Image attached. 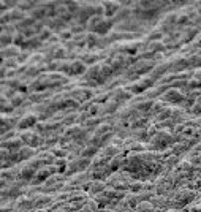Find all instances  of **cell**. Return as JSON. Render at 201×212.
<instances>
[{"label":"cell","instance_id":"cell-38","mask_svg":"<svg viewBox=\"0 0 201 212\" xmlns=\"http://www.w3.org/2000/svg\"><path fill=\"white\" fill-rule=\"evenodd\" d=\"M161 38H163V32H161L160 29H155V30H152L147 35V40H149V43H154V41H160Z\"/></svg>","mask_w":201,"mask_h":212},{"label":"cell","instance_id":"cell-4","mask_svg":"<svg viewBox=\"0 0 201 212\" xmlns=\"http://www.w3.org/2000/svg\"><path fill=\"white\" fill-rule=\"evenodd\" d=\"M155 65L154 63V60H139V62L136 65H133L132 68H128V73H132V75H146V73H152L154 68H155Z\"/></svg>","mask_w":201,"mask_h":212},{"label":"cell","instance_id":"cell-26","mask_svg":"<svg viewBox=\"0 0 201 212\" xmlns=\"http://www.w3.org/2000/svg\"><path fill=\"white\" fill-rule=\"evenodd\" d=\"M130 16H132V10H128V8H124V7H122V8L119 10V13H117V14L114 16V18H113V21L116 22L117 25H119V24H122V22H127Z\"/></svg>","mask_w":201,"mask_h":212},{"label":"cell","instance_id":"cell-27","mask_svg":"<svg viewBox=\"0 0 201 212\" xmlns=\"http://www.w3.org/2000/svg\"><path fill=\"white\" fill-rule=\"evenodd\" d=\"M29 16H30L32 19H35V21H46V18H48V11L44 10V8L41 7V3H40L33 11H30Z\"/></svg>","mask_w":201,"mask_h":212},{"label":"cell","instance_id":"cell-52","mask_svg":"<svg viewBox=\"0 0 201 212\" xmlns=\"http://www.w3.org/2000/svg\"><path fill=\"white\" fill-rule=\"evenodd\" d=\"M100 114H102V108H100L98 105H92L90 109H89V116L90 117H98Z\"/></svg>","mask_w":201,"mask_h":212},{"label":"cell","instance_id":"cell-12","mask_svg":"<svg viewBox=\"0 0 201 212\" xmlns=\"http://www.w3.org/2000/svg\"><path fill=\"white\" fill-rule=\"evenodd\" d=\"M122 8V3L119 2H103V10H105V18L113 19L114 16L119 13V10Z\"/></svg>","mask_w":201,"mask_h":212},{"label":"cell","instance_id":"cell-43","mask_svg":"<svg viewBox=\"0 0 201 212\" xmlns=\"http://www.w3.org/2000/svg\"><path fill=\"white\" fill-rule=\"evenodd\" d=\"M27 41V38H25V35H24V33H16V35H14V40H13V44H14V46H18L19 49L22 48V46H24V43Z\"/></svg>","mask_w":201,"mask_h":212},{"label":"cell","instance_id":"cell-11","mask_svg":"<svg viewBox=\"0 0 201 212\" xmlns=\"http://www.w3.org/2000/svg\"><path fill=\"white\" fill-rule=\"evenodd\" d=\"M44 22V25H46V29L49 30H52V32H64L65 30V27H67V22L62 21L60 18H52V19H46V21H43Z\"/></svg>","mask_w":201,"mask_h":212},{"label":"cell","instance_id":"cell-50","mask_svg":"<svg viewBox=\"0 0 201 212\" xmlns=\"http://www.w3.org/2000/svg\"><path fill=\"white\" fill-rule=\"evenodd\" d=\"M177 161H179V158H177L176 157V155H171V157L170 158H166L165 161H163V166H165V168H173V166H174L176 163H177Z\"/></svg>","mask_w":201,"mask_h":212},{"label":"cell","instance_id":"cell-34","mask_svg":"<svg viewBox=\"0 0 201 212\" xmlns=\"http://www.w3.org/2000/svg\"><path fill=\"white\" fill-rule=\"evenodd\" d=\"M117 108H119V103H116V102H108L106 105H103V108H102V114H114Z\"/></svg>","mask_w":201,"mask_h":212},{"label":"cell","instance_id":"cell-36","mask_svg":"<svg viewBox=\"0 0 201 212\" xmlns=\"http://www.w3.org/2000/svg\"><path fill=\"white\" fill-rule=\"evenodd\" d=\"M100 41L102 40H100V37L97 33H90V32L87 33V48H95L100 44Z\"/></svg>","mask_w":201,"mask_h":212},{"label":"cell","instance_id":"cell-44","mask_svg":"<svg viewBox=\"0 0 201 212\" xmlns=\"http://www.w3.org/2000/svg\"><path fill=\"white\" fill-rule=\"evenodd\" d=\"M152 211H154V206L150 201H143L136 208V212H152Z\"/></svg>","mask_w":201,"mask_h":212},{"label":"cell","instance_id":"cell-41","mask_svg":"<svg viewBox=\"0 0 201 212\" xmlns=\"http://www.w3.org/2000/svg\"><path fill=\"white\" fill-rule=\"evenodd\" d=\"M165 109H166V108H165V102H155V103H154L152 111L149 113V116H150V114H154L155 117H157V116L161 113V111H165Z\"/></svg>","mask_w":201,"mask_h":212},{"label":"cell","instance_id":"cell-28","mask_svg":"<svg viewBox=\"0 0 201 212\" xmlns=\"http://www.w3.org/2000/svg\"><path fill=\"white\" fill-rule=\"evenodd\" d=\"M41 44L43 41L40 40L38 37H33V38H29L25 43H24V46H22L21 49L22 51H29V49H38V48H41Z\"/></svg>","mask_w":201,"mask_h":212},{"label":"cell","instance_id":"cell-51","mask_svg":"<svg viewBox=\"0 0 201 212\" xmlns=\"http://www.w3.org/2000/svg\"><path fill=\"white\" fill-rule=\"evenodd\" d=\"M190 113L193 114V116H201V97H198V100H197V103H195V106L190 109Z\"/></svg>","mask_w":201,"mask_h":212},{"label":"cell","instance_id":"cell-46","mask_svg":"<svg viewBox=\"0 0 201 212\" xmlns=\"http://www.w3.org/2000/svg\"><path fill=\"white\" fill-rule=\"evenodd\" d=\"M59 38H60V41H65V43H68V41H73V38H75V35L70 32V29L68 30H64V32H60L59 33Z\"/></svg>","mask_w":201,"mask_h":212},{"label":"cell","instance_id":"cell-49","mask_svg":"<svg viewBox=\"0 0 201 212\" xmlns=\"http://www.w3.org/2000/svg\"><path fill=\"white\" fill-rule=\"evenodd\" d=\"M38 38H40V40L44 43V41H48L49 43V40H51L52 38V30H49V29H44L40 35H38Z\"/></svg>","mask_w":201,"mask_h":212},{"label":"cell","instance_id":"cell-59","mask_svg":"<svg viewBox=\"0 0 201 212\" xmlns=\"http://www.w3.org/2000/svg\"><path fill=\"white\" fill-rule=\"evenodd\" d=\"M200 54H201V52H200Z\"/></svg>","mask_w":201,"mask_h":212},{"label":"cell","instance_id":"cell-25","mask_svg":"<svg viewBox=\"0 0 201 212\" xmlns=\"http://www.w3.org/2000/svg\"><path fill=\"white\" fill-rule=\"evenodd\" d=\"M57 18H60L62 21H65L67 24H68V22H71L75 19V16L68 11V8L65 7V3H60L59 8H57Z\"/></svg>","mask_w":201,"mask_h":212},{"label":"cell","instance_id":"cell-29","mask_svg":"<svg viewBox=\"0 0 201 212\" xmlns=\"http://www.w3.org/2000/svg\"><path fill=\"white\" fill-rule=\"evenodd\" d=\"M10 18H11V22H13V24H18V22L24 21L27 18V14L22 10L14 8V10H10Z\"/></svg>","mask_w":201,"mask_h":212},{"label":"cell","instance_id":"cell-24","mask_svg":"<svg viewBox=\"0 0 201 212\" xmlns=\"http://www.w3.org/2000/svg\"><path fill=\"white\" fill-rule=\"evenodd\" d=\"M127 90L130 92V93H136V95H144V93H146L149 89L146 87V84H144V82L139 79L138 82H133V84H130L127 87Z\"/></svg>","mask_w":201,"mask_h":212},{"label":"cell","instance_id":"cell-48","mask_svg":"<svg viewBox=\"0 0 201 212\" xmlns=\"http://www.w3.org/2000/svg\"><path fill=\"white\" fill-rule=\"evenodd\" d=\"M24 103H25V97L21 95V93H18L14 98H11V105H13L14 108H19V106H22Z\"/></svg>","mask_w":201,"mask_h":212},{"label":"cell","instance_id":"cell-20","mask_svg":"<svg viewBox=\"0 0 201 212\" xmlns=\"http://www.w3.org/2000/svg\"><path fill=\"white\" fill-rule=\"evenodd\" d=\"M122 150L124 149H119L117 146H113V144H109V146H106L102 152H100V157H105L108 160H113L114 157H117L119 154H122Z\"/></svg>","mask_w":201,"mask_h":212},{"label":"cell","instance_id":"cell-7","mask_svg":"<svg viewBox=\"0 0 201 212\" xmlns=\"http://www.w3.org/2000/svg\"><path fill=\"white\" fill-rule=\"evenodd\" d=\"M177 18H179V16H177L176 13H170V14H166L165 16V19L160 22V27L158 29L163 32V33H171L174 32V27H177Z\"/></svg>","mask_w":201,"mask_h":212},{"label":"cell","instance_id":"cell-33","mask_svg":"<svg viewBox=\"0 0 201 212\" xmlns=\"http://www.w3.org/2000/svg\"><path fill=\"white\" fill-rule=\"evenodd\" d=\"M37 154V150H33L32 147H22L21 150H19V155H21V161L22 160H32V157Z\"/></svg>","mask_w":201,"mask_h":212},{"label":"cell","instance_id":"cell-57","mask_svg":"<svg viewBox=\"0 0 201 212\" xmlns=\"http://www.w3.org/2000/svg\"><path fill=\"white\" fill-rule=\"evenodd\" d=\"M152 212H166V211H163V209H157V208H154V211Z\"/></svg>","mask_w":201,"mask_h":212},{"label":"cell","instance_id":"cell-39","mask_svg":"<svg viewBox=\"0 0 201 212\" xmlns=\"http://www.w3.org/2000/svg\"><path fill=\"white\" fill-rule=\"evenodd\" d=\"M13 40H14L13 35H8V33H2V37H0V44H2V49L11 46V44H13Z\"/></svg>","mask_w":201,"mask_h":212},{"label":"cell","instance_id":"cell-18","mask_svg":"<svg viewBox=\"0 0 201 212\" xmlns=\"http://www.w3.org/2000/svg\"><path fill=\"white\" fill-rule=\"evenodd\" d=\"M150 203H152L154 208L163 209V211H166L168 208H171V201H168V198H166V196H161V195L152 196V198H150Z\"/></svg>","mask_w":201,"mask_h":212},{"label":"cell","instance_id":"cell-3","mask_svg":"<svg viewBox=\"0 0 201 212\" xmlns=\"http://www.w3.org/2000/svg\"><path fill=\"white\" fill-rule=\"evenodd\" d=\"M195 198V192L193 190H179L174 195V201L171 203V208L174 209H182L185 204H188Z\"/></svg>","mask_w":201,"mask_h":212},{"label":"cell","instance_id":"cell-6","mask_svg":"<svg viewBox=\"0 0 201 212\" xmlns=\"http://www.w3.org/2000/svg\"><path fill=\"white\" fill-rule=\"evenodd\" d=\"M161 102L170 103V105H176V106H182V103L185 102V95H184L181 90L170 89L165 95H161Z\"/></svg>","mask_w":201,"mask_h":212},{"label":"cell","instance_id":"cell-56","mask_svg":"<svg viewBox=\"0 0 201 212\" xmlns=\"http://www.w3.org/2000/svg\"><path fill=\"white\" fill-rule=\"evenodd\" d=\"M188 212H201V206H195V208H192Z\"/></svg>","mask_w":201,"mask_h":212},{"label":"cell","instance_id":"cell-5","mask_svg":"<svg viewBox=\"0 0 201 212\" xmlns=\"http://www.w3.org/2000/svg\"><path fill=\"white\" fill-rule=\"evenodd\" d=\"M22 139V143L25 144L27 147H40L44 144V138H41L38 133L35 131H25V133H22V135L19 136Z\"/></svg>","mask_w":201,"mask_h":212},{"label":"cell","instance_id":"cell-35","mask_svg":"<svg viewBox=\"0 0 201 212\" xmlns=\"http://www.w3.org/2000/svg\"><path fill=\"white\" fill-rule=\"evenodd\" d=\"M75 122H78V113H70V114H65V117L62 119V125L73 127Z\"/></svg>","mask_w":201,"mask_h":212},{"label":"cell","instance_id":"cell-54","mask_svg":"<svg viewBox=\"0 0 201 212\" xmlns=\"http://www.w3.org/2000/svg\"><path fill=\"white\" fill-rule=\"evenodd\" d=\"M86 125L87 127H100L102 125V119H98V117H90V119H89L87 122H86Z\"/></svg>","mask_w":201,"mask_h":212},{"label":"cell","instance_id":"cell-17","mask_svg":"<svg viewBox=\"0 0 201 212\" xmlns=\"http://www.w3.org/2000/svg\"><path fill=\"white\" fill-rule=\"evenodd\" d=\"M187 68H190V63H188V59H177L171 62V73L179 75L187 71Z\"/></svg>","mask_w":201,"mask_h":212},{"label":"cell","instance_id":"cell-1","mask_svg":"<svg viewBox=\"0 0 201 212\" xmlns=\"http://www.w3.org/2000/svg\"><path fill=\"white\" fill-rule=\"evenodd\" d=\"M176 143H179L177 136L171 135V133H168V131H158L157 135L150 139V144H152L154 150H161V149L168 147V146H171V144H176Z\"/></svg>","mask_w":201,"mask_h":212},{"label":"cell","instance_id":"cell-9","mask_svg":"<svg viewBox=\"0 0 201 212\" xmlns=\"http://www.w3.org/2000/svg\"><path fill=\"white\" fill-rule=\"evenodd\" d=\"M82 187H84V192H89L93 196H98V195H102L106 190V184L103 181H89Z\"/></svg>","mask_w":201,"mask_h":212},{"label":"cell","instance_id":"cell-42","mask_svg":"<svg viewBox=\"0 0 201 212\" xmlns=\"http://www.w3.org/2000/svg\"><path fill=\"white\" fill-rule=\"evenodd\" d=\"M87 29L86 25H82V24H71L70 25V32L73 33V35H82V33H84V30Z\"/></svg>","mask_w":201,"mask_h":212},{"label":"cell","instance_id":"cell-58","mask_svg":"<svg viewBox=\"0 0 201 212\" xmlns=\"http://www.w3.org/2000/svg\"><path fill=\"white\" fill-rule=\"evenodd\" d=\"M35 212H46V211H41V209H37Z\"/></svg>","mask_w":201,"mask_h":212},{"label":"cell","instance_id":"cell-19","mask_svg":"<svg viewBox=\"0 0 201 212\" xmlns=\"http://www.w3.org/2000/svg\"><path fill=\"white\" fill-rule=\"evenodd\" d=\"M133 93H130L128 90H124V89L117 87L114 92H111V98H113V102L116 103H120V102H125V100H130Z\"/></svg>","mask_w":201,"mask_h":212},{"label":"cell","instance_id":"cell-31","mask_svg":"<svg viewBox=\"0 0 201 212\" xmlns=\"http://www.w3.org/2000/svg\"><path fill=\"white\" fill-rule=\"evenodd\" d=\"M98 150H100V149L93 147V146H86V147L81 149L79 157H84V158H90V160H92V157H95V155L98 154Z\"/></svg>","mask_w":201,"mask_h":212},{"label":"cell","instance_id":"cell-53","mask_svg":"<svg viewBox=\"0 0 201 212\" xmlns=\"http://www.w3.org/2000/svg\"><path fill=\"white\" fill-rule=\"evenodd\" d=\"M2 65L5 68H16L19 65V62H18V59H10V60H3Z\"/></svg>","mask_w":201,"mask_h":212},{"label":"cell","instance_id":"cell-15","mask_svg":"<svg viewBox=\"0 0 201 212\" xmlns=\"http://www.w3.org/2000/svg\"><path fill=\"white\" fill-rule=\"evenodd\" d=\"M38 117L35 114H25V116H22L19 122H18V128L19 130H27V128H30L33 125H37L38 124Z\"/></svg>","mask_w":201,"mask_h":212},{"label":"cell","instance_id":"cell-23","mask_svg":"<svg viewBox=\"0 0 201 212\" xmlns=\"http://www.w3.org/2000/svg\"><path fill=\"white\" fill-rule=\"evenodd\" d=\"M19 48L14 46V44H11L8 48H3L2 49V60H10V59H18L19 55Z\"/></svg>","mask_w":201,"mask_h":212},{"label":"cell","instance_id":"cell-45","mask_svg":"<svg viewBox=\"0 0 201 212\" xmlns=\"http://www.w3.org/2000/svg\"><path fill=\"white\" fill-rule=\"evenodd\" d=\"M100 66H102V73H103V76H105V79H109V78L114 75V70L111 68V66H109L108 63H106V62H105V63H102Z\"/></svg>","mask_w":201,"mask_h":212},{"label":"cell","instance_id":"cell-47","mask_svg":"<svg viewBox=\"0 0 201 212\" xmlns=\"http://www.w3.org/2000/svg\"><path fill=\"white\" fill-rule=\"evenodd\" d=\"M51 152L55 155V158H57V157L65 158L67 155H68V149H67V147H54V149L51 150Z\"/></svg>","mask_w":201,"mask_h":212},{"label":"cell","instance_id":"cell-14","mask_svg":"<svg viewBox=\"0 0 201 212\" xmlns=\"http://www.w3.org/2000/svg\"><path fill=\"white\" fill-rule=\"evenodd\" d=\"M86 71H87V66L82 60H71L70 62V70H68L70 76H79V75H84Z\"/></svg>","mask_w":201,"mask_h":212},{"label":"cell","instance_id":"cell-21","mask_svg":"<svg viewBox=\"0 0 201 212\" xmlns=\"http://www.w3.org/2000/svg\"><path fill=\"white\" fill-rule=\"evenodd\" d=\"M24 143H22L21 138H13V139H8V141H2V149H7V150H21Z\"/></svg>","mask_w":201,"mask_h":212},{"label":"cell","instance_id":"cell-13","mask_svg":"<svg viewBox=\"0 0 201 212\" xmlns=\"http://www.w3.org/2000/svg\"><path fill=\"white\" fill-rule=\"evenodd\" d=\"M168 71H171V62H163V63H160V65L155 66L154 71L150 73V76H152L155 81H157V79L161 81V79L166 76V73H168Z\"/></svg>","mask_w":201,"mask_h":212},{"label":"cell","instance_id":"cell-22","mask_svg":"<svg viewBox=\"0 0 201 212\" xmlns=\"http://www.w3.org/2000/svg\"><path fill=\"white\" fill-rule=\"evenodd\" d=\"M86 130L82 128L81 125H73V127H67V130H65V136L67 138H70L71 141H76L78 138H79L82 133H84Z\"/></svg>","mask_w":201,"mask_h":212},{"label":"cell","instance_id":"cell-30","mask_svg":"<svg viewBox=\"0 0 201 212\" xmlns=\"http://www.w3.org/2000/svg\"><path fill=\"white\" fill-rule=\"evenodd\" d=\"M195 37H198V29L197 27H193V25H190L188 27V30H185L182 33V43H188V41H192Z\"/></svg>","mask_w":201,"mask_h":212},{"label":"cell","instance_id":"cell-32","mask_svg":"<svg viewBox=\"0 0 201 212\" xmlns=\"http://www.w3.org/2000/svg\"><path fill=\"white\" fill-rule=\"evenodd\" d=\"M113 130H114L113 124H102L95 130V136H105V135H108V133H113Z\"/></svg>","mask_w":201,"mask_h":212},{"label":"cell","instance_id":"cell-40","mask_svg":"<svg viewBox=\"0 0 201 212\" xmlns=\"http://www.w3.org/2000/svg\"><path fill=\"white\" fill-rule=\"evenodd\" d=\"M192 25V21L188 18V14H181L179 18H177V27H190Z\"/></svg>","mask_w":201,"mask_h":212},{"label":"cell","instance_id":"cell-55","mask_svg":"<svg viewBox=\"0 0 201 212\" xmlns=\"http://www.w3.org/2000/svg\"><path fill=\"white\" fill-rule=\"evenodd\" d=\"M27 59H30V55H29V52H24V54H19L18 55V62L19 63H22V62H25Z\"/></svg>","mask_w":201,"mask_h":212},{"label":"cell","instance_id":"cell-37","mask_svg":"<svg viewBox=\"0 0 201 212\" xmlns=\"http://www.w3.org/2000/svg\"><path fill=\"white\" fill-rule=\"evenodd\" d=\"M190 68H201V54H192L188 57Z\"/></svg>","mask_w":201,"mask_h":212},{"label":"cell","instance_id":"cell-2","mask_svg":"<svg viewBox=\"0 0 201 212\" xmlns=\"http://www.w3.org/2000/svg\"><path fill=\"white\" fill-rule=\"evenodd\" d=\"M86 79H87V84L89 86H97V84H103L106 81L105 76L102 73V66L100 65H90L86 71Z\"/></svg>","mask_w":201,"mask_h":212},{"label":"cell","instance_id":"cell-8","mask_svg":"<svg viewBox=\"0 0 201 212\" xmlns=\"http://www.w3.org/2000/svg\"><path fill=\"white\" fill-rule=\"evenodd\" d=\"M154 103H155V100H147L144 95H141V97H138L135 102H133V108L144 114V113H150V111H152Z\"/></svg>","mask_w":201,"mask_h":212},{"label":"cell","instance_id":"cell-16","mask_svg":"<svg viewBox=\"0 0 201 212\" xmlns=\"http://www.w3.org/2000/svg\"><path fill=\"white\" fill-rule=\"evenodd\" d=\"M16 209L19 212H30L32 209H35V201L33 198H19L16 199Z\"/></svg>","mask_w":201,"mask_h":212},{"label":"cell","instance_id":"cell-10","mask_svg":"<svg viewBox=\"0 0 201 212\" xmlns=\"http://www.w3.org/2000/svg\"><path fill=\"white\" fill-rule=\"evenodd\" d=\"M33 201H35V209H41V211H44L46 208H51V206L54 204L52 203L54 199L49 196V195H46V193L37 195V196L33 198Z\"/></svg>","mask_w":201,"mask_h":212}]
</instances>
